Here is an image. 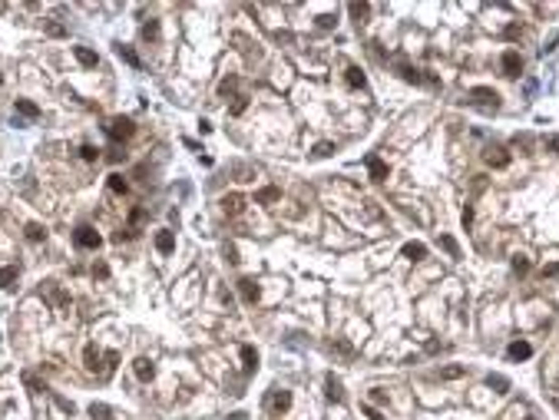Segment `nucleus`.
<instances>
[{
    "mask_svg": "<svg viewBox=\"0 0 559 420\" xmlns=\"http://www.w3.org/2000/svg\"><path fill=\"white\" fill-rule=\"evenodd\" d=\"M116 53L123 56V60H126L129 66H139V56H136V50H133V47H116Z\"/></svg>",
    "mask_w": 559,
    "mask_h": 420,
    "instance_id": "obj_25",
    "label": "nucleus"
},
{
    "mask_svg": "<svg viewBox=\"0 0 559 420\" xmlns=\"http://www.w3.org/2000/svg\"><path fill=\"white\" fill-rule=\"evenodd\" d=\"M17 113H20V116H27V119H37V116H40L37 103H30V99H17Z\"/></svg>",
    "mask_w": 559,
    "mask_h": 420,
    "instance_id": "obj_18",
    "label": "nucleus"
},
{
    "mask_svg": "<svg viewBox=\"0 0 559 420\" xmlns=\"http://www.w3.org/2000/svg\"><path fill=\"white\" fill-rule=\"evenodd\" d=\"M222 212H225V215H232V219H235V215H242V212H245V198L238 195V192L225 195V198H222Z\"/></svg>",
    "mask_w": 559,
    "mask_h": 420,
    "instance_id": "obj_7",
    "label": "nucleus"
},
{
    "mask_svg": "<svg viewBox=\"0 0 559 420\" xmlns=\"http://www.w3.org/2000/svg\"><path fill=\"white\" fill-rule=\"evenodd\" d=\"M506 37H510V40H516V37H523V27H516V24H510V27H506Z\"/></svg>",
    "mask_w": 559,
    "mask_h": 420,
    "instance_id": "obj_39",
    "label": "nucleus"
},
{
    "mask_svg": "<svg viewBox=\"0 0 559 420\" xmlns=\"http://www.w3.org/2000/svg\"><path fill=\"white\" fill-rule=\"evenodd\" d=\"M17 275H20L17 265H4V268H0V288H10L17 281Z\"/></svg>",
    "mask_w": 559,
    "mask_h": 420,
    "instance_id": "obj_17",
    "label": "nucleus"
},
{
    "mask_svg": "<svg viewBox=\"0 0 559 420\" xmlns=\"http://www.w3.org/2000/svg\"><path fill=\"white\" fill-rule=\"evenodd\" d=\"M156 248L162 255H169L175 248V235H172V232H159V235H156Z\"/></svg>",
    "mask_w": 559,
    "mask_h": 420,
    "instance_id": "obj_15",
    "label": "nucleus"
},
{
    "mask_svg": "<svg viewBox=\"0 0 559 420\" xmlns=\"http://www.w3.org/2000/svg\"><path fill=\"white\" fill-rule=\"evenodd\" d=\"M106 136H110L113 143H119V139H129V136H133V119H126V116L110 119V123H106Z\"/></svg>",
    "mask_w": 559,
    "mask_h": 420,
    "instance_id": "obj_2",
    "label": "nucleus"
},
{
    "mask_svg": "<svg viewBox=\"0 0 559 420\" xmlns=\"http://www.w3.org/2000/svg\"><path fill=\"white\" fill-rule=\"evenodd\" d=\"M238 291H242V298H245V301H248V304H255V301H258V285H255V281H252V278H242V281H238Z\"/></svg>",
    "mask_w": 559,
    "mask_h": 420,
    "instance_id": "obj_8",
    "label": "nucleus"
},
{
    "mask_svg": "<svg viewBox=\"0 0 559 420\" xmlns=\"http://www.w3.org/2000/svg\"><path fill=\"white\" fill-rule=\"evenodd\" d=\"M397 70H401V76L407 79V83H437L433 76H424V73L414 70V66H397Z\"/></svg>",
    "mask_w": 559,
    "mask_h": 420,
    "instance_id": "obj_11",
    "label": "nucleus"
},
{
    "mask_svg": "<svg viewBox=\"0 0 559 420\" xmlns=\"http://www.w3.org/2000/svg\"><path fill=\"white\" fill-rule=\"evenodd\" d=\"M487 384L496 390V394H506V390H510V381H506L503 374H490V381H487Z\"/></svg>",
    "mask_w": 559,
    "mask_h": 420,
    "instance_id": "obj_21",
    "label": "nucleus"
},
{
    "mask_svg": "<svg viewBox=\"0 0 559 420\" xmlns=\"http://www.w3.org/2000/svg\"><path fill=\"white\" fill-rule=\"evenodd\" d=\"M242 361H245V371L252 374L255 367H258V354H255V348H248V344H245V348H242Z\"/></svg>",
    "mask_w": 559,
    "mask_h": 420,
    "instance_id": "obj_19",
    "label": "nucleus"
},
{
    "mask_svg": "<svg viewBox=\"0 0 559 420\" xmlns=\"http://www.w3.org/2000/svg\"><path fill=\"white\" fill-rule=\"evenodd\" d=\"M96 361H100V354H96L93 348H86V367L89 371H96Z\"/></svg>",
    "mask_w": 559,
    "mask_h": 420,
    "instance_id": "obj_35",
    "label": "nucleus"
},
{
    "mask_svg": "<svg viewBox=\"0 0 559 420\" xmlns=\"http://www.w3.org/2000/svg\"><path fill=\"white\" fill-rule=\"evenodd\" d=\"M133 371H136V377H139V381H152V374H156V367H152L149 361H146V357H139V361H136V364H133Z\"/></svg>",
    "mask_w": 559,
    "mask_h": 420,
    "instance_id": "obj_14",
    "label": "nucleus"
},
{
    "mask_svg": "<svg viewBox=\"0 0 559 420\" xmlns=\"http://www.w3.org/2000/svg\"><path fill=\"white\" fill-rule=\"evenodd\" d=\"M470 99L477 106H483V110H500V93L490 86H473L470 89Z\"/></svg>",
    "mask_w": 559,
    "mask_h": 420,
    "instance_id": "obj_1",
    "label": "nucleus"
},
{
    "mask_svg": "<svg viewBox=\"0 0 559 420\" xmlns=\"http://www.w3.org/2000/svg\"><path fill=\"white\" fill-rule=\"evenodd\" d=\"M73 53H76V60L83 66H96V53L93 50H86V47H73Z\"/></svg>",
    "mask_w": 559,
    "mask_h": 420,
    "instance_id": "obj_20",
    "label": "nucleus"
},
{
    "mask_svg": "<svg viewBox=\"0 0 559 420\" xmlns=\"http://www.w3.org/2000/svg\"><path fill=\"white\" fill-rule=\"evenodd\" d=\"M483 159H487V166H493V169H506L510 166V152H506L503 146H487Z\"/></svg>",
    "mask_w": 559,
    "mask_h": 420,
    "instance_id": "obj_3",
    "label": "nucleus"
},
{
    "mask_svg": "<svg viewBox=\"0 0 559 420\" xmlns=\"http://www.w3.org/2000/svg\"><path fill=\"white\" fill-rule=\"evenodd\" d=\"M238 86V79L232 76V79H225V83H222V93H229V89H235Z\"/></svg>",
    "mask_w": 559,
    "mask_h": 420,
    "instance_id": "obj_45",
    "label": "nucleus"
},
{
    "mask_svg": "<svg viewBox=\"0 0 559 420\" xmlns=\"http://www.w3.org/2000/svg\"><path fill=\"white\" fill-rule=\"evenodd\" d=\"M73 238H76L79 248H100V235H96V229H89V225H79Z\"/></svg>",
    "mask_w": 559,
    "mask_h": 420,
    "instance_id": "obj_5",
    "label": "nucleus"
},
{
    "mask_svg": "<svg viewBox=\"0 0 559 420\" xmlns=\"http://www.w3.org/2000/svg\"><path fill=\"white\" fill-rule=\"evenodd\" d=\"M83 159H86V162H96V159H100V149H93V146H83Z\"/></svg>",
    "mask_w": 559,
    "mask_h": 420,
    "instance_id": "obj_32",
    "label": "nucleus"
},
{
    "mask_svg": "<svg viewBox=\"0 0 559 420\" xmlns=\"http://www.w3.org/2000/svg\"><path fill=\"white\" fill-rule=\"evenodd\" d=\"M334 348H338V351H341V354H344V357H351V354H354V348H351V344H347V341H334Z\"/></svg>",
    "mask_w": 559,
    "mask_h": 420,
    "instance_id": "obj_38",
    "label": "nucleus"
},
{
    "mask_svg": "<svg viewBox=\"0 0 559 420\" xmlns=\"http://www.w3.org/2000/svg\"><path fill=\"white\" fill-rule=\"evenodd\" d=\"M351 14L361 20V17H367V4H351Z\"/></svg>",
    "mask_w": 559,
    "mask_h": 420,
    "instance_id": "obj_36",
    "label": "nucleus"
},
{
    "mask_svg": "<svg viewBox=\"0 0 559 420\" xmlns=\"http://www.w3.org/2000/svg\"><path fill=\"white\" fill-rule=\"evenodd\" d=\"M318 27H321V30L334 27V14H321V17H318Z\"/></svg>",
    "mask_w": 559,
    "mask_h": 420,
    "instance_id": "obj_34",
    "label": "nucleus"
},
{
    "mask_svg": "<svg viewBox=\"0 0 559 420\" xmlns=\"http://www.w3.org/2000/svg\"><path fill=\"white\" fill-rule=\"evenodd\" d=\"M142 37H146V40H156V37H159V24H156V20H152V24H146Z\"/></svg>",
    "mask_w": 559,
    "mask_h": 420,
    "instance_id": "obj_33",
    "label": "nucleus"
},
{
    "mask_svg": "<svg viewBox=\"0 0 559 420\" xmlns=\"http://www.w3.org/2000/svg\"><path fill=\"white\" fill-rule=\"evenodd\" d=\"M0 83H4V76H0Z\"/></svg>",
    "mask_w": 559,
    "mask_h": 420,
    "instance_id": "obj_48",
    "label": "nucleus"
},
{
    "mask_svg": "<svg viewBox=\"0 0 559 420\" xmlns=\"http://www.w3.org/2000/svg\"><path fill=\"white\" fill-rule=\"evenodd\" d=\"M513 146H523V149H529V146H533V139H529V136H516V139H513Z\"/></svg>",
    "mask_w": 559,
    "mask_h": 420,
    "instance_id": "obj_40",
    "label": "nucleus"
},
{
    "mask_svg": "<svg viewBox=\"0 0 559 420\" xmlns=\"http://www.w3.org/2000/svg\"><path fill=\"white\" fill-rule=\"evenodd\" d=\"M347 86H364V73L357 70V66H347Z\"/></svg>",
    "mask_w": 559,
    "mask_h": 420,
    "instance_id": "obj_24",
    "label": "nucleus"
},
{
    "mask_svg": "<svg viewBox=\"0 0 559 420\" xmlns=\"http://www.w3.org/2000/svg\"><path fill=\"white\" fill-rule=\"evenodd\" d=\"M370 400H374V404H384V400H387V394H384V390H378V387H374V394H370Z\"/></svg>",
    "mask_w": 559,
    "mask_h": 420,
    "instance_id": "obj_42",
    "label": "nucleus"
},
{
    "mask_svg": "<svg viewBox=\"0 0 559 420\" xmlns=\"http://www.w3.org/2000/svg\"><path fill=\"white\" fill-rule=\"evenodd\" d=\"M506 354H510V361H526V357L533 354V348H529V341H513Z\"/></svg>",
    "mask_w": 559,
    "mask_h": 420,
    "instance_id": "obj_10",
    "label": "nucleus"
},
{
    "mask_svg": "<svg viewBox=\"0 0 559 420\" xmlns=\"http://www.w3.org/2000/svg\"><path fill=\"white\" fill-rule=\"evenodd\" d=\"M110 189H113V192H126V182H123V175H116V172L110 175Z\"/></svg>",
    "mask_w": 559,
    "mask_h": 420,
    "instance_id": "obj_30",
    "label": "nucleus"
},
{
    "mask_svg": "<svg viewBox=\"0 0 559 420\" xmlns=\"http://www.w3.org/2000/svg\"><path fill=\"white\" fill-rule=\"evenodd\" d=\"M470 222H473V208L467 205V208H463V225H470Z\"/></svg>",
    "mask_w": 559,
    "mask_h": 420,
    "instance_id": "obj_47",
    "label": "nucleus"
},
{
    "mask_svg": "<svg viewBox=\"0 0 559 420\" xmlns=\"http://www.w3.org/2000/svg\"><path fill=\"white\" fill-rule=\"evenodd\" d=\"M543 278H559V262H549V265H543V271H539Z\"/></svg>",
    "mask_w": 559,
    "mask_h": 420,
    "instance_id": "obj_31",
    "label": "nucleus"
},
{
    "mask_svg": "<svg viewBox=\"0 0 559 420\" xmlns=\"http://www.w3.org/2000/svg\"><path fill=\"white\" fill-rule=\"evenodd\" d=\"M427 255V245H420V242H410V245H404V258H410V262H420Z\"/></svg>",
    "mask_w": 559,
    "mask_h": 420,
    "instance_id": "obj_16",
    "label": "nucleus"
},
{
    "mask_svg": "<svg viewBox=\"0 0 559 420\" xmlns=\"http://www.w3.org/2000/svg\"><path fill=\"white\" fill-rule=\"evenodd\" d=\"M463 374H467V367L450 364V367H443V371H440V377H443V381H457V377H463Z\"/></svg>",
    "mask_w": 559,
    "mask_h": 420,
    "instance_id": "obj_23",
    "label": "nucleus"
},
{
    "mask_svg": "<svg viewBox=\"0 0 559 420\" xmlns=\"http://www.w3.org/2000/svg\"><path fill=\"white\" fill-rule=\"evenodd\" d=\"M331 152H334V146H331V143H318L315 146V159H324V156H331Z\"/></svg>",
    "mask_w": 559,
    "mask_h": 420,
    "instance_id": "obj_29",
    "label": "nucleus"
},
{
    "mask_svg": "<svg viewBox=\"0 0 559 420\" xmlns=\"http://www.w3.org/2000/svg\"><path fill=\"white\" fill-rule=\"evenodd\" d=\"M43 235H47V232H43V225H27V238H30V242H40Z\"/></svg>",
    "mask_w": 559,
    "mask_h": 420,
    "instance_id": "obj_28",
    "label": "nucleus"
},
{
    "mask_svg": "<svg viewBox=\"0 0 559 420\" xmlns=\"http://www.w3.org/2000/svg\"><path fill=\"white\" fill-rule=\"evenodd\" d=\"M500 63H503V73H506V76H520V73H523V56L516 53V50H506Z\"/></svg>",
    "mask_w": 559,
    "mask_h": 420,
    "instance_id": "obj_4",
    "label": "nucleus"
},
{
    "mask_svg": "<svg viewBox=\"0 0 559 420\" xmlns=\"http://www.w3.org/2000/svg\"><path fill=\"white\" fill-rule=\"evenodd\" d=\"M278 195H282V192H278L275 185H265L261 192H255V202H258V205H271V202H278Z\"/></svg>",
    "mask_w": 559,
    "mask_h": 420,
    "instance_id": "obj_13",
    "label": "nucleus"
},
{
    "mask_svg": "<svg viewBox=\"0 0 559 420\" xmlns=\"http://www.w3.org/2000/svg\"><path fill=\"white\" fill-rule=\"evenodd\" d=\"M364 162H367V169H370V179H374V182H384L387 179V162L381 156H374V152H370L367 159H364Z\"/></svg>",
    "mask_w": 559,
    "mask_h": 420,
    "instance_id": "obj_6",
    "label": "nucleus"
},
{
    "mask_svg": "<svg viewBox=\"0 0 559 420\" xmlns=\"http://www.w3.org/2000/svg\"><path fill=\"white\" fill-rule=\"evenodd\" d=\"M225 258H229V262H238V252H235V245H225Z\"/></svg>",
    "mask_w": 559,
    "mask_h": 420,
    "instance_id": "obj_43",
    "label": "nucleus"
},
{
    "mask_svg": "<svg viewBox=\"0 0 559 420\" xmlns=\"http://www.w3.org/2000/svg\"><path fill=\"white\" fill-rule=\"evenodd\" d=\"M110 407H106V404H93V407H89V417H93V420H110Z\"/></svg>",
    "mask_w": 559,
    "mask_h": 420,
    "instance_id": "obj_26",
    "label": "nucleus"
},
{
    "mask_svg": "<svg viewBox=\"0 0 559 420\" xmlns=\"http://www.w3.org/2000/svg\"><path fill=\"white\" fill-rule=\"evenodd\" d=\"M93 275H96V278H110V268H106V265H96Z\"/></svg>",
    "mask_w": 559,
    "mask_h": 420,
    "instance_id": "obj_44",
    "label": "nucleus"
},
{
    "mask_svg": "<svg viewBox=\"0 0 559 420\" xmlns=\"http://www.w3.org/2000/svg\"><path fill=\"white\" fill-rule=\"evenodd\" d=\"M364 413H367V417H370V420H384V417H381V413H378V410H374V407H364Z\"/></svg>",
    "mask_w": 559,
    "mask_h": 420,
    "instance_id": "obj_46",
    "label": "nucleus"
},
{
    "mask_svg": "<svg viewBox=\"0 0 559 420\" xmlns=\"http://www.w3.org/2000/svg\"><path fill=\"white\" fill-rule=\"evenodd\" d=\"M440 248L450 255V258H460V245H457V242H453L450 235H440Z\"/></svg>",
    "mask_w": 559,
    "mask_h": 420,
    "instance_id": "obj_22",
    "label": "nucleus"
},
{
    "mask_svg": "<svg viewBox=\"0 0 559 420\" xmlns=\"http://www.w3.org/2000/svg\"><path fill=\"white\" fill-rule=\"evenodd\" d=\"M513 271H516V275H526V271H529V262L523 258V255H516V258H513Z\"/></svg>",
    "mask_w": 559,
    "mask_h": 420,
    "instance_id": "obj_27",
    "label": "nucleus"
},
{
    "mask_svg": "<svg viewBox=\"0 0 559 420\" xmlns=\"http://www.w3.org/2000/svg\"><path fill=\"white\" fill-rule=\"evenodd\" d=\"M546 149H549V152H559V136H549V139H546Z\"/></svg>",
    "mask_w": 559,
    "mask_h": 420,
    "instance_id": "obj_41",
    "label": "nucleus"
},
{
    "mask_svg": "<svg viewBox=\"0 0 559 420\" xmlns=\"http://www.w3.org/2000/svg\"><path fill=\"white\" fill-rule=\"evenodd\" d=\"M324 387H328V397H331V400H338V404L344 400V384H341L334 374H328V377H324Z\"/></svg>",
    "mask_w": 559,
    "mask_h": 420,
    "instance_id": "obj_9",
    "label": "nucleus"
},
{
    "mask_svg": "<svg viewBox=\"0 0 559 420\" xmlns=\"http://www.w3.org/2000/svg\"><path fill=\"white\" fill-rule=\"evenodd\" d=\"M245 103H248V99H245V96H235V103H232V116H238V113L245 110Z\"/></svg>",
    "mask_w": 559,
    "mask_h": 420,
    "instance_id": "obj_37",
    "label": "nucleus"
},
{
    "mask_svg": "<svg viewBox=\"0 0 559 420\" xmlns=\"http://www.w3.org/2000/svg\"><path fill=\"white\" fill-rule=\"evenodd\" d=\"M288 407H292V394H288V390H275V397H271V410L285 413Z\"/></svg>",
    "mask_w": 559,
    "mask_h": 420,
    "instance_id": "obj_12",
    "label": "nucleus"
}]
</instances>
